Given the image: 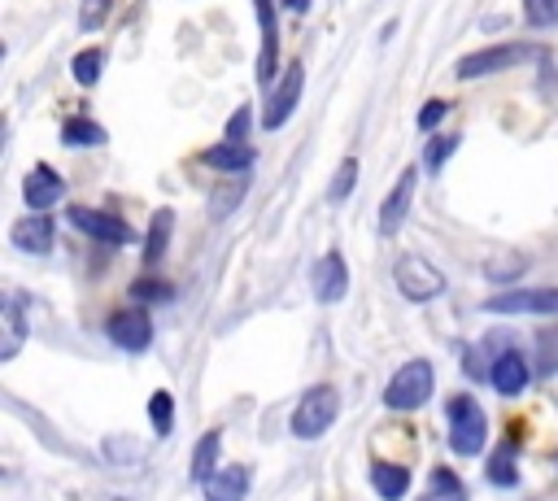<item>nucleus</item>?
<instances>
[{
    "instance_id": "f257e3e1",
    "label": "nucleus",
    "mask_w": 558,
    "mask_h": 501,
    "mask_svg": "<svg viewBox=\"0 0 558 501\" xmlns=\"http://www.w3.org/2000/svg\"><path fill=\"white\" fill-rule=\"evenodd\" d=\"M484 436H488V418H484L480 401L471 392H453L449 396V444H453V453L475 457L484 449Z\"/></svg>"
},
{
    "instance_id": "f03ea898",
    "label": "nucleus",
    "mask_w": 558,
    "mask_h": 501,
    "mask_svg": "<svg viewBox=\"0 0 558 501\" xmlns=\"http://www.w3.org/2000/svg\"><path fill=\"white\" fill-rule=\"evenodd\" d=\"M432 388H436L432 362H427V357H414V362H405V366L388 379L384 405H388V410H418V405L432 396Z\"/></svg>"
},
{
    "instance_id": "7ed1b4c3",
    "label": "nucleus",
    "mask_w": 558,
    "mask_h": 501,
    "mask_svg": "<svg viewBox=\"0 0 558 501\" xmlns=\"http://www.w3.org/2000/svg\"><path fill=\"white\" fill-rule=\"evenodd\" d=\"M336 414H340V392H336L331 383H314V388L296 401V410H292V436L314 440V436H323V431L336 423Z\"/></svg>"
},
{
    "instance_id": "20e7f679",
    "label": "nucleus",
    "mask_w": 558,
    "mask_h": 501,
    "mask_svg": "<svg viewBox=\"0 0 558 501\" xmlns=\"http://www.w3.org/2000/svg\"><path fill=\"white\" fill-rule=\"evenodd\" d=\"M532 57H549V48H532V44H497V48H484V52H466V57L458 61V78L497 74V70H510V65L532 61Z\"/></svg>"
},
{
    "instance_id": "39448f33",
    "label": "nucleus",
    "mask_w": 558,
    "mask_h": 501,
    "mask_svg": "<svg viewBox=\"0 0 558 501\" xmlns=\"http://www.w3.org/2000/svg\"><path fill=\"white\" fill-rule=\"evenodd\" d=\"M392 279H397V292H401L405 301H432V296H440V292H445V274H440L432 261H423L418 253L397 257Z\"/></svg>"
},
{
    "instance_id": "423d86ee",
    "label": "nucleus",
    "mask_w": 558,
    "mask_h": 501,
    "mask_svg": "<svg viewBox=\"0 0 558 501\" xmlns=\"http://www.w3.org/2000/svg\"><path fill=\"white\" fill-rule=\"evenodd\" d=\"M301 87H305V65H301V61H288L283 78L270 87L266 109H262V126H266V131H279V126L288 122V113H292L296 100H301Z\"/></svg>"
},
{
    "instance_id": "0eeeda50",
    "label": "nucleus",
    "mask_w": 558,
    "mask_h": 501,
    "mask_svg": "<svg viewBox=\"0 0 558 501\" xmlns=\"http://www.w3.org/2000/svg\"><path fill=\"white\" fill-rule=\"evenodd\" d=\"M105 331H109V340H113L118 349H126V353H140V349L153 344V322H148V314H144L140 305L113 309L109 322H105Z\"/></svg>"
},
{
    "instance_id": "6e6552de",
    "label": "nucleus",
    "mask_w": 558,
    "mask_h": 501,
    "mask_svg": "<svg viewBox=\"0 0 558 501\" xmlns=\"http://www.w3.org/2000/svg\"><path fill=\"white\" fill-rule=\"evenodd\" d=\"M65 218H70V222H74L83 235H92V240H105V244H131V240H135V231H131L122 218L105 213V209L70 205V209H65Z\"/></svg>"
},
{
    "instance_id": "1a4fd4ad",
    "label": "nucleus",
    "mask_w": 558,
    "mask_h": 501,
    "mask_svg": "<svg viewBox=\"0 0 558 501\" xmlns=\"http://www.w3.org/2000/svg\"><path fill=\"white\" fill-rule=\"evenodd\" d=\"M493 314H558V288H519V292H497L484 301Z\"/></svg>"
},
{
    "instance_id": "9d476101",
    "label": "nucleus",
    "mask_w": 558,
    "mask_h": 501,
    "mask_svg": "<svg viewBox=\"0 0 558 501\" xmlns=\"http://www.w3.org/2000/svg\"><path fill=\"white\" fill-rule=\"evenodd\" d=\"M310 283H314V296H318L323 305H336V301L349 292V266H344V257H340L336 248H327V253L314 261Z\"/></svg>"
},
{
    "instance_id": "9b49d317",
    "label": "nucleus",
    "mask_w": 558,
    "mask_h": 501,
    "mask_svg": "<svg viewBox=\"0 0 558 501\" xmlns=\"http://www.w3.org/2000/svg\"><path fill=\"white\" fill-rule=\"evenodd\" d=\"M414 183H418V166H405V170L397 174L392 192L384 196V205H379V231H384V235H397V231H401V222H405V213H410Z\"/></svg>"
},
{
    "instance_id": "f8f14e48",
    "label": "nucleus",
    "mask_w": 558,
    "mask_h": 501,
    "mask_svg": "<svg viewBox=\"0 0 558 501\" xmlns=\"http://www.w3.org/2000/svg\"><path fill=\"white\" fill-rule=\"evenodd\" d=\"M22 196H26V205H31L35 213H44L48 205H57V200L65 196V179H61L52 166L35 161V170L22 179Z\"/></svg>"
},
{
    "instance_id": "ddd939ff",
    "label": "nucleus",
    "mask_w": 558,
    "mask_h": 501,
    "mask_svg": "<svg viewBox=\"0 0 558 501\" xmlns=\"http://www.w3.org/2000/svg\"><path fill=\"white\" fill-rule=\"evenodd\" d=\"M527 379H532V370H527V357H523L519 349H501V353L493 357L488 383H493L501 396H519V392L527 388Z\"/></svg>"
},
{
    "instance_id": "4468645a",
    "label": "nucleus",
    "mask_w": 558,
    "mask_h": 501,
    "mask_svg": "<svg viewBox=\"0 0 558 501\" xmlns=\"http://www.w3.org/2000/svg\"><path fill=\"white\" fill-rule=\"evenodd\" d=\"M257 22H262V57H257V83H270L279 70V22H275V0H253Z\"/></svg>"
},
{
    "instance_id": "2eb2a0df",
    "label": "nucleus",
    "mask_w": 558,
    "mask_h": 501,
    "mask_svg": "<svg viewBox=\"0 0 558 501\" xmlns=\"http://www.w3.org/2000/svg\"><path fill=\"white\" fill-rule=\"evenodd\" d=\"M253 488V471L248 466H227L205 484V501H244Z\"/></svg>"
},
{
    "instance_id": "dca6fc26",
    "label": "nucleus",
    "mask_w": 558,
    "mask_h": 501,
    "mask_svg": "<svg viewBox=\"0 0 558 501\" xmlns=\"http://www.w3.org/2000/svg\"><path fill=\"white\" fill-rule=\"evenodd\" d=\"M13 244L22 253H48L52 248V222L44 213H26L13 222Z\"/></svg>"
},
{
    "instance_id": "f3484780",
    "label": "nucleus",
    "mask_w": 558,
    "mask_h": 501,
    "mask_svg": "<svg viewBox=\"0 0 558 501\" xmlns=\"http://www.w3.org/2000/svg\"><path fill=\"white\" fill-rule=\"evenodd\" d=\"M170 235H174V209H153V222H148V235H144V266H157L166 257Z\"/></svg>"
},
{
    "instance_id": "a211bd4d",
    "label": "nucleus",
    "mask_w": 558,
    "mask_h": 501,
    "mask_svg": "<svg viewBox=\"0 0 558 501\" xmlns=\"http://www.w3.org/2000/svg\"><path fill=\"white\" fill-rule=\"evenodd\" d=\"M371 484H375V492H379L384 501H401V497L410 492V471L397 466V462H375V466H371Z\"/></svg>"
},
{
    "instance_id": "6ab92c4d",
    "label": "nucleus",
    "mask_w": 558,
    "mask_h": 501,
    "mask_svg": "<svg viewBox=\"0 0 558 501\" xmlns=\"http://www.w3.org/2000/svg\"><path fill=\"white\" fill-rule=\"evenodd\" d=\"M218 449H222V436H218V431H205V436L196 440V453H192V479H196L201 488L218 475V471H214V466H218Z\"/></svg>"
},
{
    "instance_id": "aec40b11",
    "label": "nucleus",
    "mask_w": 558,
    "mask_h": 501,
    "mask_svg": "<svg viewBox=\"0 0 558 501\" xmlns=\"http://www.w3.org/2000/svg\"><path fill=\"white\" fill-rule=\"evenodd\" d=\"M418 501H466V484H462L449 466H436V471L427 475V488H423Z\"/></svg>"
},
{
    "instance_id": "412c9836",
    "label": "nucleus",
    "mask_w": 558,
    "mask_h": 501,
    "mask_svg": "<svg viewBox=\"0 0 558 501\" xmlns=\"http://www.w3.org/2000/svg\"><path fill=\"white\" fill-rule=\"evenodd\" d=\"M201 161H205V166H214V170H248L253 148H248V144H231V139H222V144L205 148V157H201Z\"/></svg>"
},
{
    "instance_id": "4be33fe9",
    "label": "nucleus",
    "mask_w": 558,
    "mask_h": 501,
    "mask_svg": "<svg viewBox=\"0 0 558 501\" xmlns=\"http://www.w3.org/2000/svg\"><path fill=\"white\" fill-rule=\"evenodd\" d=\"M0 314H4V349H0V357L9 362V357L17 353V344H22V335H26L22 301H17V296H4V301H0Z\"/></svg>"
},
{
    "instance_id": "5701e85b",
    "label": "nucleus",
    "mask_w": 558,
    "mask_h": 501,
    "mask_svg": "<svg viewBox=\"0 0 558 501\" xmlns=\"http://www.w3.org/2000/svg\"><path fill=\"white\" fill-rule=\"evenodd\" d=\"M61 144H70V148L105 144V126H96L92 118H65V122H61Z\"/></svg>"
},
{
    "instance_id": "b1692460",
    "label": "nucleus",
    "mask_w": 558,
    "mask_h": 501,
    "mask_svg": "<svg viewBox=\"0 0 558 501\" xmlns=\"http://www.w3.org/2000/svg\"><path fill=\"white\" fill-rule=\"evenodd\" d=\"M514 453H519V440H501L497 453L488 457V479H493L497 488H510V484H514V475H519V471H514Z\"/></svg>"
},
{
    "instance_id": "393cba45",
    "label": "nucleus",
    "mask_w": 558,
    "mask_h": 501,
    "mask_svg": "<svg viewBox=\"0 0 558 501\" xmlns=\"http://www.w3.org/2000/svg\"><path fill=\"white\" fill-rule=\"evenodd\" d=\"M148 418H153V431L157 436H170V427H174V396L166 388H157L148 396Z\"/></svg>"
},
{
    "instance_id": "a878e982",
    "label": "nucleus",
    "mask_w": 558,
    "mask_h": 501,
    "mask_svg": "<svg viewBox=\"0 0 558 501\" xmlns=\"http://www.w3.org/2000/svg\"><path fill=\"white\" fill-rule=\"evenodd\" d=\"M536 370L541 375H554L558 370V327L536 331Z\"/></svg>"
},
{
    "instance_id": "bb28decb",
    "label": "nucleus",
    "mask_w": 558,
    "mask_h": 501,
    "mask_svg": "<svg viewBox=\"0 0 558 501\" xmlns=\"http://www.w3.org/2000/svg\"><path fill=\"white\" fill-rule=\"evenodd\" d=\"M353 183H357V161H353V157H344V161H340V170H336V174H331V183H327V200H331V205H340V200L353 192Z\"/></svg>"
},
{
    "instance_id": "cd10ccee",
    "label": "nucleus",
    "mask_w": 558,
    "mask_h": 501,
    "mask_svg": "<svg viewBox=\"0 0 558 501\" xmlns=\"http://www.w3.org/2000/svg\"><path fill=\"white\" fill-rule=\"evenodd\" d=\"M131 296H135V301H174V283L153 279V274H140V279L131 283Z\"/></svg>"
},
{
    "instance_id": "c85d7f7f",
    "label": "nucleus",
    "mask_w": 558,
    "mask_h": 501,
    "mask_svg": "<svg viewBox=\"0 0 558 501\" xmlns=\"http://www.w3.org/2000/svg\"><path fill=\"white\" fill-rule=\"evenodd\" d=\"M100 65H105V52H100V48H83V52L74 57V78H78L83 87H92V83L100 78Z\"/></svg>"
},
{
    "instance_id": "c756f323",
    "label": "nucleus",
    "mask_w": 558,
    "mask_h": 501,
    "mask_svg": "<svg viewBox=\"0 0 558 501\" xmlns=\"http://www.w3.org/2000/svg\"><path fill=\"white\" fill-rule=\"evenodd\" d=\"M458 144H462V135H458V131H453V135H436V139L423 148V166H427V170H440V166H445V157H453V148H458Z\"/></svg>"
},
{
    "instance_id": "7c9ffc66",
    "label": "nucleus",
    "mask_w": 558,
    "mask_h": 501,
    "mask_svg": "<svg viewBox=\"0 0 558 501\" xmlns=\"http://www.w3.org/2000/svg\"><path fill=\"white\" fill-rule=\"evenodd\" d=\"M523 17L532 26H554L558 22V0H523Z\"/></svg>"
},
{
    "instance_id": "2f4dec72",
    "label": "nucleus",
    "mask_w": 558,
    "mask_h": 501,
    "mask_svg": "<svg viewBox=\"0 0 558 501\" xmlns=\"http://www.w3.org/2000/svg\"><path fill=\"white\" fill-rule=\"evenodd\" d=\"M109 0H83V9H78V26L83 30H100L105 26V17H109Z\"/></svg>"
},
{
    "instance_id": "473e14b6",
    "label": "nucleus",
    "mask_w": 558,
    "mask_h": 501,
    "mask_svg": "<svg viewBox=\"0 0 558 501\" xmlns=\"http://www.w3.org/2000/svg\"><path fill=\"white\" fill-rule=\"evenodd\" d=\"M248 126H253V109L240 105V109L231 113V122H227V139H231V144H248Z\"/></svg>"
},
{
    "instance_id": "72a5a7b5",
    "label": "nucleus",
    "mask_w": 558,
    "mask_h": 501,
    "mask_svg": "<svg viewBox=\"0 0 558 501\" xmlns=\"http://www.w3.org/2000/svg\"><path fill=\"white\" fill-rule=\"evenodd\" d=\"M244 187H248V179H235V183H227V187H218L214 196V213H227V209H235L240 205V196H244Z\"/></svg>"
},
{
    "instance_id": "f704fd0d",
    "label": "nucleus",
    "mask_w": 558,
    "mask_h": 501,
    "mask_svg": "<svg viewBox=\"0 0 558 501\" xmlns=\"http://www.w3.org/2000/svg\"><path fill=\"white\" fill-rule=\"evenodd\" d=\"M449 113V100H427L423 109H418V131H436V122Z\"/></svg>"
},
{
    "instance_id": "c9c22d12",
    "label": "nucleus",
    "mask_w": 558,
    "mask_h": 501,
    "mask_svg": "<svg viewBox=\"0 0 558 501\" xmlns=\"http://www.w3.org/2000/svg\"><path fill=\"white\" fill-rule=\"evenodd\" d=\"M283 4H288L292 13H305V4H310V0H283Z\"/></svg>"
},
{
    "instance_id": "e433bc0d",
    "label": "nucleus",
    "mask_w": 558,
    "mask_h": 501,
    "mask_svg": "<svg viewBox=\"0 0 558 501\" xmlns=\"http://www.w3.org/2000/svg\"><path fill=\"white\" fill-rule=\"evenodd\" d=\"M118 501H122V497H118Z\"/></svg>"
}]
</instances>
